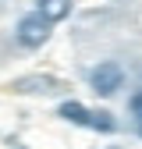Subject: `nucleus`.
Wrapping results in <instances>:
<instances>
[{
	"mask_svg": "<svg viewBox=\"0 0 142 149\" xmlns=\"http://www.w3.org/2000/svg\"><path fill=\"white\" fill-rule=\"evenodd\" d=\"M128 110H132V117H135V121L142 117V89H139V92H132V100H128Z\"/></svg>",
	"mask_w": 142,
	"mask_h": 149,
	"instance_id": "obj_6",
	"label": "nucleus"
},
{
	"mask_svg": "<svg viewBox=\"0 0 142 149\" xmlns=\"http://www.w3.org/2000/svg\"><path fill=\"white\" fill-rule=\"evenodd\" d=\"M89 128H96V132H114L117 121L110 110H93V117H89Z\"/></svg>",
	"mask_w": 142,
	"mask_h": 149,
	"instance_id": "obj_5",
	"label": "nucleus"
},
{
	"mask_svg": "<svg viewBox=\"0 0 142 149\" xmlns=\"http://www.w3.org/2000/svg\"><path fill=\"white\" fill-rule=\"evenodd\" d=\"M50 18L43 14V11H36V14H25L22 22H18V43L22 46H29V50H36V46H43L46 39H50Z\"/></svg>",
	"mask_w": 142,
	"mask_h": 149,
	"instance_id": "obj_1",
	"label": "nucleus"
},
{
	"mask_svg": "<svg viewBox=\"0 0 142 149\" xmlns=\"http://www.w3.org/2000/svg\"><path fill=\"white\" fill-rule=\"evenodd\" d=\"M135 128H139V135H142V117H139V121H135Z\"/></svg>",
	"mask_w": 142,
	"mask_h": 149,
	"instance_id": "obj_7",
	"label": "nucleus"
},
{
	"mask_svg": "<svg viewBox=\"0 0 142 149\" xmlns=\"http://www.w3.org/2000/svg\"><path fill=\"white\" fill-rule=\"evenodd\" d=\"M39 4V11L50 18V22H64V18L71 14V0H36Z\"/></svg>",
	"mask_w": 142,
	"mask_h": 149,
	"instance_id": "obj_4",
	"label": "nucleus"
},
{
	"mask_svg": "<svg viewBox=\"0 0 142 149\" xmlns=\"http://www.w3.org/2000/svg\"><path fill=\"white\" fill-rule=\"evenodd\" d=\"M89 85H93L96 96H114V92L124 85V71H121V64H114V61H100V64L93 68V74H89Z\"/></svg>",
	"mask_w": 142,
	"mask_h": 149,
	"instance_id": "obj_2",
	"label": "nucleus"
},
{
	"mask_svg": "<svg viewBox=\"0 0 142 149\" xmlns=\"http://www.w3.org/2000/svg\"><path fill=\"white\" fill-rule=\"evenodd\" d=\"M57 114H61L64 121H71V124H85V128H89V117H93V110H89L85 103H78V100H64V103L57 107Z\"/></svg>",
	"mask_w": 142,
	"mask_h": 149,
	"instance_id": "obj_3",
	"label": "nucleus"
}]
</instances>
